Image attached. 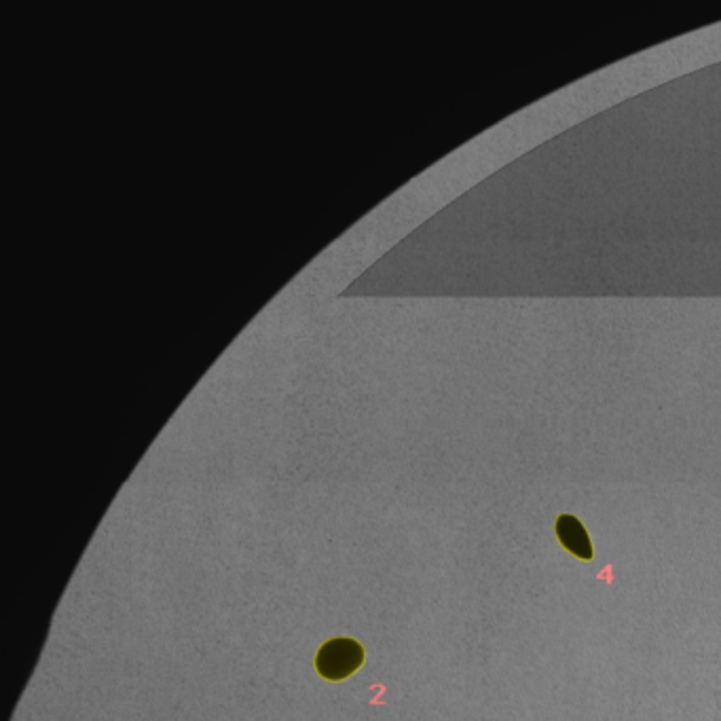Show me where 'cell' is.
<instances>
[{
	"label": "cell",
	"mask_w": 721,
	"mask_h": 721,
	"mask_svg": "<svg viewBox=\"0 0 721 721\" xmlns=\"http://www.w3.org/2000/svg\"><path fill=\"white\" fill-rule=\"evenodd\" d=\"M364 664V647L356 639H330L316 656V669L328 681H343Z\"/></svg>",
	"instance_id": "1"
},
{
	"label": "cell",
	"mask_w": 721,
	"mask_h": 721,
	"mask_svg": "<svg viewBox=\"0 0 721 721\" xmlns=\"http://www.w3.org/2000/svg\"><path fill=\"white\" fill-rule=\"evenodd\" d=\"M557 535L563 548H567L571 554H576L578 559L584 561L593 559V544H590L588 533L576 516L561 514L557 519Z\"/></svg>",
	"instance_id": "2"
}]
</instances>
